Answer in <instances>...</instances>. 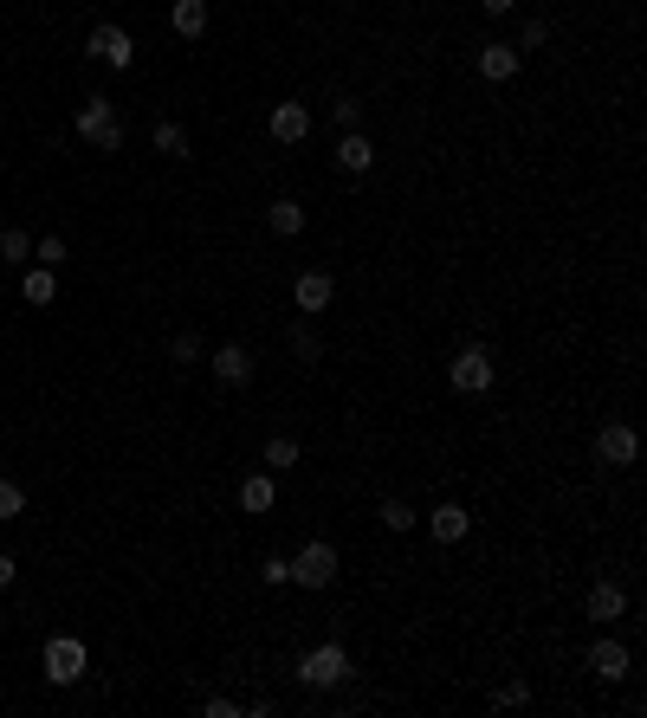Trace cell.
Listing matches in <instances>:
<instances>
[{
    "label": "cell",
    "mask_w": 647,
    "mask_h": 718,
    "mask_svg": "<svg viewBox=\"0 0 647 718\" xmlns=\"http://www.w3.org/2000/svg\"><path fill=\"white\" fill-rule=\"evenodd\" d=\"M298 680H305L311 693H337V686L350 680V647H343V641H324V647H311V654L298 660Z\"/></svg>",
    "instance_id": "obj_1"
},
{
    "label": "cell",
    "mask_w": 647,
    "mask_h": 718,
    "mask_svg": "<svg viewBox=\"0 0 647 718\" xmlns=\"http://www.w3.org/2000/svg\"><path fill=\"white\" fill-rule=\"evenodd\" d=\"M72 130L85 136V143H98V149H110V156H117V149H123V123H117V104H110V98H98V91H91V98L78 104Z\"/></svg>",
    "instance_id": "obj_2"
},
{
    "label": "cell",
    "mask_w": 647,
    "mask_h": 718,
    "mask_svg": "<svg viewBox=\"0 0 647 718\" xmlns=\"http://www.w3.org/2000/svg\"><path fill=\"white\" fill-rule=\"evenodd\" d=\"M91 673V647L78 641V634H52L46 641V680L52 686H78Z\"/></svg>",
    "instance_id": "obj_3"
},
{
    "label": "cell",
    "mask_w": 647,
    "mask_h": 718,
    "mask_svg": "<svg viewBox=\"0 0 647 718\" xmlns=\"http://www.w3.org/2000/svg\"><path fill=\"white\" fill-rule=\"evenodd\" d=\"M447 382H453L460 395H486L492 382H499V363H492V350H479V343H466V350H460V356L447 363Z\"/></svg>",
    "instance_id": "obj_4"
},
{
    "label": "cell",
    "mask_w": 647,
    "mask_h": 718,
    "mask_svg": "<svg viewBox=\"0 0 647 718\" xmlns=\"http://www.w3.org/2000/svg\"><path fill=\"white\" fill-rule=\"evenodd\" d=\"M337 570H343V563H337V544H324V537L292 557V583H298V589H330V583H337Z\"/></svg>",
    "instance_id": "obj_5"
},
{
    "label": "cell",
    "mask_w": 647,
    "mask_h": 718,
    "mask_svg": "<svg viewBox=\"0 0 647 718\" xmlns=\"http://www.w3.org/2000/svg\"><path fill=\"white\" fill-rule=\"evenodd\" d=\"M85 52H91L98 65H110V72H130V59H136V39L123 33V26H110V20H104V26H91Z\"/></svg>",
    "instance_id": "obj_6"
},
{
    "label": "cell",
    "mask_w": 647,
    "mask_h": 718,
    "mask_svg": "<svg viewBox=\"0 0 647 718\" xmlns=\"http://www.w3.org/2000/svg\"><path fill=\"white\" fill-rule=\"evenodd\" d=\"M635 453H641L635 427L609 421V427H602V434H596V460H602V466H635Z\"/></svg>",
    "instance_id": "obj_7"
},
{
    "label": "cell",
    "mask_w": 647,
    "mask_h": 718,
    "mask_svg": "<svg viewBox=\"0 0 647 718\" xmlns=\"http://www.w3.org/2000/svg\"><path fill=\"white\" fill-rule=\"evenodd\" d=\"M518 65H525V52H518L512 39H492V46H479V78H492V85L518 78Z\"/></svg>",
    "instance_id": "obj_8"
},
{
    "label": "cell",
    "mask_w": 647,
    "mask_h": 718,
    "mask_svg": "<svg viewBox=\"0 0 647 718\" xmlns=\"http://www.w3.org/2000/svg\"><path fill=\"white\" fill-rule=\"evenodd\" d=\"M208 369H214V382H227V389H246V382H253V356H246L240 343H220V350L208 356Z\"/></svg>",
    "instance_id": "obj_9"
},
{
    "label": "cell",
    "mask_w": 647,
    "mask_h": 718,
    "mask_svg": "<svg viewBox=\"0 0 647 718\" xmlns=\"http://www.w3.org/2000/svg\"><path fill=\"white\" fill-rule=\"evenodd\" d=\"M292 298H298L305 317H318V311H330V298H337V279H330V272H298Z\"/></svg>",
    "instance_id": "obj_10"
},
{
    "label": "cell",
    "mask_w": 647,
    "mask_h": 718,
    "mask_svg": "<svg viewBox=\"0 0 647 718\" xmlns=\"http://www.w3.org/2000/svg\"><path fill=\"white\" fill-rule=\"evenodd\" d=\"M421 524H428V537H434V544H460V537L466 531H473V518H466V505H434V512L428 518H421Z\"/></svg>",
    "instance_id": "obj_11"
},
{
    "label": "cell",
    "mask_w": 647,
    "mask_h": 718,
    "mask_svg": "<svg viewBox=\"0 0 647 718\" xmlns=\"http://www.w3.org/2000/svg\"><path fill=\"white\" fill-rule=\"evenodd\" d=\"M589 673H596V680H628V647L622 641H615V634H602V641L596 647H589Z\"/></svg>",
    "instance_id": "obj_12"
},
{
    "label": "cell",
    "mask_w": 647,
    "mask_h": 718,
    "mask_svg": "<svg viewBox=\"0 0 647 718\" xmlns=\"http://www.w3.org/2000/svg\"><path fill=\"white\" fill-rule=\"evenodd\" d=\"M337 169L343 175H369V169H376V143H369L363 130H343L337 136Z\"/></svg>",
    "instance_id": "obj_13"
},
{
    "label": "cell",
    "mask_w": 647,
    "mask_h": 718,
    "mask_svg": "<svg viewBox=\"0 0 647 718\" xmlns=\"http://www.w3.org/2000/svg\"><path fill=\"white\" fill-rule=\"evenodd\" d=\"M305 136H311V110L305 104H272V143L292 149V143H305Z\"/></svg>",
    "instance_id": "obj_14"
},
{
    "label": "cell",
    "mask_w": 647,
    "mask_h": 718,
    "mask_svg": "<svg viewBox=\"0 0 647 718\" xmlns=\"http://www.w3.org/2000/svg\"><path fill=\"white\" fill-rule=\"evenodd\" d=\"M622 609H628V589L622 583H596V589H589V602H583L589 621H622Z\"/></svg>",
    "instance_id": "obj_15"
},
{
    "label": "cell",
    "mask_w": 647,
    "mask_h": 718,
    "mask_svg": "<svg viewBox=\"0 0 647 718\" xmlns=\"http://www.w3.org/2000/svg\"><path fill=\"white\" fill-rule=\"evenodd\" d=\"M20 298H26L33 311H46L52 298H59V279H52V266H26V272H20Z\"/></svg>",
    "instance_id": "obj_16"
},
{
    "label": "cell",
    "mask_w": 647,
    "mask_h": 718,
    "mask_svg": "<svg viewBox=\"0 0 647 718\" xmlns=\"http://www.w3.org/2000/svg\"><path fill=\"white\" fill-rule=\"evenodd\" d=\"M169 26H175L182 39H201V33H208V0H175V7H169Z\"/></svg>",
    "instance_id": "obj_17"
},
{
    "label": "cell",
    "mask_w": 647,
    "mask_h": 718,
    "mask_svg": "<svg viewBox=\"0 0 647 718\" xmlns=\"http://www.w3.org/2000/svg\"><path fill=\"white\" fill-rule=\"evenodd\" d=\"M272 499H279V486H272V473H253V479H240V512H272Z\"/></svg>",
    "instance_id": "obj_18"
},
{
    "label": "cell",
    "mask_w": 647,
    "mask_h": 718,
    "mask_svg": "<svg viewBox=\"0 0 647 718\" xmlns=\"http://www.w3.org/2000/svg\"><path fill=\"white\" fill-rule=\"evenodd\" d=\"M266 227L279 233V240H292V233H305V207H298V201H272L266 207Z\"/></svg>",
    "instance_id": "obj_19"
},
{
    "label": "cell",
    "mask_w": 647,
    "mask_h": 718,
    "mask_svg": "<svg viewBox=\"0 0 647 718\" xmlns=\"http://www.w3.org/2000/svg\"><path fill=\"white\" fill-rule=\"evenodd\" d=\"M259 460H266V473H298V440L292 434H272Z\"/></svg>",
    "instance_id": "obj_20"
},
{
    "label": "cell",
    "mask_w": 647,
    "mask_h": 718,
    "mask_svg": "<svg viewBox=\"0 0 647 718\" xmlns=\"http://www.w3.org/2000/svg\"><path fill=\"white\" fill-rule=\"evenodd\" d=\"M149 143H156V156H169V162H182V156H188V130H182V123H175V117H162Z\"/></svg>",
    "instance_id": "obj_21"
},
{
    "label": "cell",
    "mask_w": 647,
    "mask_h": 718,
    "mask_svg": "<svg viewBox=\"0 0 647 718\" xmlns=\"http://www.w3.org/2000/svg\"><path fill=\"white\" fill-rule=\"evenodd\" d=\"M382 531H395V537H408V531H415V524H421V512H415V505H408V499H382Z\"/></svg>",
    "instance_id": "obj_22"
},
{
    "label": "cell",
    "mask_w": 647,
    "mask_h": 718,
    "mask_svg": "<svg viewBox=\"0 0 647 718\" xmlns=\"http://www.w3.org/2000/svg\"><path fill=\"white\" fill-rule=\"evenodd\" d=\"M0 259H7V266H26V259H33V233L26 227H0Z\"/></svg>",
    "instance_id": "obj_23"
},
{
    "label": "cell",
    "mask_w": 647,
    "mask_h": 718,
    "mask_svg": "<svg viewBox=\"0 0 647 718\" xmlns=\"http://www.w3.org/2000/svg\"><path fill=\"white\" fill-rule=\"evenodd\" d=\"M330 123H337V136L356 130V123H363V104H356V98H337V104H330Z\"/></svg>",
    "instance_id": "obj_24"
},
{
    "label": "cell",
    "mask_w": 647,
    "mask_h": 718,
    "mask_svg": "<svg viewBox=\"0 0 647 718\" xmlns=\"http://www.w3.org/2000/svg\"><path fill=\"white\" fill-rule=\"evenodd\" d=\"M259 583L285 589V583H292V557H266V563H259Z\"/></svg>",
    "instance_id": "obj_25"
},
{
    "label": "cell",
    "mask_w": 647,
    "mask_h": 718,
    "mask_svg": "<svg viewBox=\"0 0 647 718\" xmlns=\"http://www.w3.org/2000/svg\"><path fill=\"white\" fill-rule=\"evenodd\" d=\"M492 706H531V686L525 680H505L499 693H492Z\"/></svg>",
    "instance_id": "obj_26"
},
{
    "label": "cell",
    "mask_w": 647,
    "mask_h": 718,
    "mask_svg": "<svg viewBox=\"0 0 647 718\" xmlns=\"http://www.w3.org/2000/svg\"><path fill=\"white\" fill-rule=\"evenodd\" d=\"M20 512H26V492L13 479H0V518H20Z\"/></svg>",
    "instance_id": "obj_27"
},
{
    "label": "cell",
    "mask_w": 647,
    "mask_h": 718,
    "mask_svg": "<svg viewBox=\"0 0 647 718\" xmlns=\"http://www.w3.org/2000/svg\"><path fill=\"white\" fill-rule=\"evenodd\" d=\"M544 39H550V20H525V26H518V52L544 46Z\"/></svg>",
    "instance_id": "obj_28"
},
{
    "label": "cell",
    "mask_w": 647,
    "mask_h": 718,
    "mask_svg": "<svg viewBox=\"0 0 647 718\" xmlns=\"http://www.w3.org/2000/svg\"><path fill=\"white\" fill-rule=\"evenodd\" d=\"M33 259H39V266H59V259H65V240H59V233H46V240L33 246Z\"/></svg>",
    "instance_id": "obj_29"
},
{
    "label": "cell",
    "mask_w": 647,
    "mask_h": 718,
    "mask_svg": "<svg viewBox=\"0 0 647 718\" xmlns=\"http://www.w3.org/2000/svg\"><path fill=\"white\" fill-rule=\"evenodd\" d=\"M292 350H298V356H305V363H318V356H324V343H318V337H311V330H305V324H298V330H292Z\"/></svg>",
    "instance_id": "obj_30"
},
{
    "label": "cell",
    "mask_w": 647,
    "mask_h": 718,
    "mask_svg": "<svg viewBox=\"0 0 647 718\" xmlns=\"http://www.w3.org/2000/svg\"><path fill=\"white\" fill-rule=\"evenodd\" d=\"M169 356H175V363H201V343H195V337H188V330H182V337L169 343Z\"/></svg>",
    "instance_id": "obj_31"
},
{
    "label": "cell",
    "mask_w": 647,
    "mask_h": 718,
    "mask_svg": "<svg viewBox=\"0 0 647 718\" xmlns=\"http://www.w3.org/2000/svg\"><path fill=\"white\" fill-rule=\"evenodd\" d=\"M201 712H208V718H240L246 706H233V699H208V706H201Z\"/></svg>",
    "instance_id": "obj_32"
},
{
    "label": "cell",
    "mask_w": 647,
    "mask_h": 718,
    "mask_svg": "<svg viewBox=\"0 0 647 718\" xmlns=\"http://www.w3.org/2000/svg\"><path fill=\"white\" fill-rule=\"evenodd\" d=\"M512 7H518V0H479V13H486V20H505Z\"/></svg>",
    "instance_id": "obj_33"
},
{
    "label": "cell",
    "mask_w": 647,
    "mask_h": 718,
    "mask_svg": "<svg viewBox=\"0 0 647 718\" xmlns=\"http://www.w3.org/2000/svg\"><path fill=\"white\" fill-rule=\"evenodd\" d=\"M13 576H20V563H13V557H0V589H13Z\"/></svg>",
    "instance_id": "obj_34"
}]
</instances>
